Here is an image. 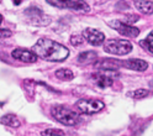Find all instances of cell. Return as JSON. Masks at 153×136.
Here are the masks:
<instances>
[{
	"label": "cell",
	"mask_w": 153,
	"mask_h": 136,
	"mask_svg": "<svg viewBox=\"0 0 153 136\" xmlns=\"http://www.w3.org/2000/svg\"><path fill=\"white\" fill-rule=\"evenodd\" d=\"M31 50L37 55V57L48 62H62L69 56V50L65 46L50 38H40Z\"/></svg>",
	"instance_id": "obj_1"
},
{
	"label": "cell",
	"mask_w": 153,
	"mask_h": 136,
	"mask_svg": "<svg viewBox=\"0 0 153 136\" xmlns=\"http://www.w3.org/2000/svg\"><path fill=\"white\" fill-rule=\"evenodd\" d=\"M51 114L57 121L65 126H75L82 121V118L79 116L78 113L65 108L63 105L53 106L51 109Z\"/></svg>",
	"instance_id": "obj_2"
},
{
	"label": "cell",
	"mask_w": 153,
	"mask_h": 136,
	"mask_svg": "<svg viewBox=\"0 0 153 136\" xmlns=\"http://www.w3.org/2000/svg\"><path fill=\"white\" fill-rule=\"evenodd\" d=\"M104 51L115 56H125L132 51V43L127 40L112 38L104 43Z\"/></svg>",
	"instance_id": "obj_3"
},
{
	"label": "cell",
	"mask_w": 153,
	"mask_h": 136,
	"mask_svg": "<svg viewBox=\"0 0 153 136\" xmlns=\"http://www.w3.org/2000/svg\"><path fill=\"white\" fill-rule=\"evenodd\" d=\"M52 6L59 9H69V10L78 11L80 14H85L90 11V6L84 0H46Z\"/></svg>",
	"instance_id": "obj_4"
},
{
	"label": "cell",
	"mask_w": 153,
	"mask_h": 136,
	"mask_svg": "<svg viewBox=\"0 0 153 136\" xmlns=\"http://www.w3.org/2000/svg\"><path fill=\"white\" fill-rule=\"evenodd\" d=\"M75 106L80 110V113L87 115H93L101 111L105 108V104L104 102L97 100V99H79L76 102Z\"/></svg>",
	"instance_id": "obj_5"
},
{
	"label": "cell",
	"mask_w": 153,
	"mask_h": 136,
	"mask_svg": "<svg viewBox=\"0 0 153 136\" xmlns=\"http://www.w3.org/2000/svg\"><path fill=\"white\" fill-rule=\"evenodd\" d=\"M24 13L27 16L30 24H32V25H36V26H46V25H48L51 22V17L48 15L43 14V11L41 10V9H38L36 6L27 7Z\"/></svg>",
	"instance_id": "obj_6"
},
{
	"label": "cell",
	"mask_w": 153,
	"mask_h": 136,
	"mask_svg": "<svg viewBox=\"0 0 153 136\" xmlns=\"http://www.w3.org/2000/svg\"><path fill=\"white\" fill-rule=\"evenodd\" d=\"M93 79L95 81L98 87L100 88H106V87H110L115 81H116L120 74L117 73V71H106V69H99V72L94 73Z\"/></svg>",
	"instance_id": "obj_7"
},
{
	"label": "cell",
	"mask_w": 153,
	"mask_h": 136,
	"mask_svg": "<svg viewBox=\"0 0 153 136\" xmlns=\"http://www.w3.org/2000/svg\"><path fill=\"white\" fill-rule=\"evenodd\" d=\"M108 25L110 27H112L114 30H116L119 34L126 36V37H130V38H135L140 35L138 28L135 27L133 25L127 24V22H122V21H119V20H112V21L108 22Z\"/></svg>",
	"instance_id": "obj_8"
},
{
	"label": "cell",
	"mask_w": 153,
	"mask_h": 136,
	"mask_svg": "<svg viewBox=\"0 0 153 136\" xmlns=\"http://www.w3.org/2000/svg\"><path fill=\"white\" fill-rule=\"evenodd\" d=\"M83 36L85 38V41L89 42L93 46H101L105 42V35L100 32L97 28L88 27L83 31Z\"/></svg>",
	"instance_id": "obj_9"
},
{
	"label": "cell",
	"mask_w": 153,
	"mask_h": 136,
	"mask_svg": "<svg viewBox=\"0 0 153 136\" xmlns=\"http://www.w3.org/2000/svg\"><path fill=\"white\" fill-rule=\"evenodd\" d=\"M11 57L15 60L20 61V62H25V63H33L37 61V55L31 50H26V48H15L11 52Z\"/></svg>",
	"instance_id": "obj_10"
},
{
	"label": "cell",
	"mask_w": 153,
	"mask_h": 136,
	"mask_svg": "<svg viewBox=\"0 0 153 136\" xmlns=\"http://www.w3.org/2000/svg\"><path fill=\"white\" fill-rule=\"evenodd\" d=\"M97 69H106V71H117L120 67H122V62L114 58H104L94 63Z\"/></svg>",
	"instance_id": "obj_11"
},
{
	"label": "cell",
	"mask_w": 153,
	"mask_h": 136,
	"mask_svg": "<svg viewBox=\"0 0 153 136\" xmlns=\"http://www.w3.org/2000/svg\"><path fill=\"white\" fill-rule=\"evenodd\" d=\"M122 66L128 69L136 71V72H145L148 68V63L145 60H140V58H131L125 62H122Z\"/></svg>",
	"instance_id": "obj_12"
},
{
	"label": "cell",
	"mask_w": 153,
	"mask_h": 136,
	"mask_svg": "<svg viewBox=\"0 0 153 136\" xmlns=\"http://www.w3.org/2000/svg\"><path fill=\"white\" fill-rule=\"evenodd\" d=\"M135 6L142 14L153 15V1H148V0H136Z\"/></svg>",
	"instance_id": "obj_13"
},
{
	"label": "cell",
	"mask_w": 153,
	"mask_h": 136,
	"mask_svg": "<svg viewBox=\"0 0 153 136\" xmlns=\"http://www.w3.org/2000/svg\"><path fill=\"white\" fill-rule=\"evenodd\" d=\"M98 60V53L94 52V51H85V52H82L76 61L82 64H89V63H95Z\"/></svg>",
	"instance_id": "obj_14"
},
{
	"label": "cell",
	"mask_w": 153,
	"mask_h": 136,
	"mask_svg": "<svg viewBox=\"0 0 153 136\" xmlns=\"http://www.w3.org/2000/svg\"><path fill=\"white\" fill-rule=\"evenodd\" d=\"M0 124L10 126V128H19L21 125V121L15 114H6L0 118Z\"/></svg>",
	"instance_id": "obj_15"
},
{
	"label": "cell",
	"mask_w": 153,
	"mask_h": 136,
	"mask_svg": "<svg viewBox=\"0 0 153 136\" xmlns=\"http://www.w3.org/2000/svg\"><path fill=\"white\" fill-rule=\"evenodd\" d=\"M54 75L61 81H72L74 78V73L69 68H59V69L56 71Z\"/></svg>",
	"instance_id": "obj_16"
},
{
	"label": "cell",
	"mask_w": 153,
	"mask_h": 136,
	"mask_svg": "<svg viewBox=\"0 0 153 136\" xmlns=\"http://www.w3.org/2000/svg\"><path fill=\"white\" fill-rule=\"evenodd\" d=\"M149 95V90L148 89H136V90H133L131 93H128V96H131V98L133 99H143V98H146V96Z\"/></svg>",
	"instance_id": "obj_17"
},
{
	"label": "cell",
	"mask_w": 153,
	"mask_h": 136,
	"mask_svg": "<svg viewBox=\"0 0 153 136\" xmlns=\"http://www.w3.org/2000/svg\"><path fill=\"white\" fill-rule=\"evenodd\" d=\"M140 45L143 46V47H146L149 52L153 53V30L148 34V36L146 37V40L140 41Z\"/></svg>",
	"instance_id": "obj_18"
},
{
	"label": "cell",
	"mask_w": 153,
	"mask_h": 136,
	"mask_svg": "<svg viewBox=\"0 0 153 136\" xmlns=\"http://www.w3.org/2000/svg\"><path fill=\"white\" fill-rule=\"evenodd\" d=\"M41 136H65V134L59 129H46L41 131Z\"/></svg>",
	"instance_id": "obj_19"
},
{
	"label": "cell",
	"mask_w": 153,
	"mask_h": 136,
	"mask_svg": "<svg viewBox=\"0 0 153 136\" xmlns=\"http://www.w3.org/2000/svg\"><path fill=\"white\" fill-rule=\"evenodd\" d=\"M84 40L85 38H84L83 35H73L71 37V43L75 47H78V46H82L84 43Z\"/></svg>",
	"instance_id": "obj_20"
},
{
	"label": "cell",
	"mask_w": 153,
	"mask_h": 136,
	"mask_svg": "<svg viewBox=\"0 0 153 136\" xmlns=\"http://www.w3.org/2000/svg\"><path fill=\"white\" fill-rule=\"evenodd\" d=\"M13 35V32L10 30H4V28H0V38H7Z\"/></svg>",
	"instance_id": "obj_21"
},
{
	"label": "cell",
	"mask_w": 153,
	"mask_h": 136,
	"mask_svg": "<svg viewBox=\"0 0 153 136\" xmlns=\"http://www.w3.org/2000/svg\"><path fill=\"white\" fill-rule=\"evenodd\" d=\"M138 20V16L137 15H127V19H126V21L125 22H133V21H137Z\"/></svg>",
	"instance_id": "obj_22"
},
{
	"label": "cell",
	"mask_w": 153,
	"mask_h": 136,
	"mask_svg": "<svg viewBox=\"0 0 153 136\" xmlns=\"http://www.w3.org/2000/svg\"><path fill=\"white\" fill-rule=\"evenodd\" d=\"M21 1H22V0H13V3H14L15 5H20Z\"/></svg>",
	"instance_id": "obj_23"
},
{
	"label": "cell",
	"mask_w": 153,
	"mask_h": 136,
	"mask_svg": "<svg viewBox=\"0 0 153 136\" xmlns=\"http://www.w3.org/2000/svg\"><path fill=\"white\" fill-rule=\"evenodd\" d=\"M1 24H3V15L0 14V25H1Z\"/></svg>",
	"instance_id": "obj_24"
},
{
	"label": "cell",
	"mask_w": 153,
	"mask_h": 136,
	"mask_svg": "<svg viewBox=\"0 0 153 136\" xmlns=\"http://www.w3.org/2000/svg\"><path fill=\"white\" fill-rule=\"evenodd\" d=\"M151 87H152V88H153V81H152V83H151Z\"/></svg>",
	"instance_id": "obj_25"
}]
</instances>
